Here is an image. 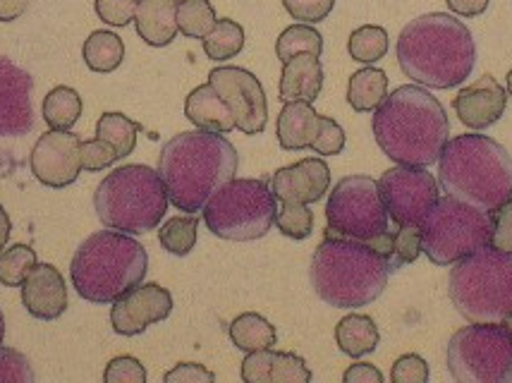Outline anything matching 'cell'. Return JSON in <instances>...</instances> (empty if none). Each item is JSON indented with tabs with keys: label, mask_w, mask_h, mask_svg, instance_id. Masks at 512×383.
Returning a JSON list of instances; mask_svg holds the SVG:
<instances>
[{
	"label": "cell",
	"mask_w": 512,
	"mask_h": 383,
	"mask_svg": "<svg viewBox=\"0 0 512 383\" xmlns=\"http://www.w3.org/2000/svg\"><path fill=\"white\" fill-rule=\"evenodd\" d=\"M376 144L398 166H431L450 139L441 101L422 84H402L388 94L371 120Z\"/></svg>",
	"instance_id": "1"
},
{
	"label": "cell",
	"mask_w": 512,
	"mask_h": 383,
	"mask_svg": "<svg viewBox=\"0 0 512 383\" xmlns=\"http://www.w3.org/2000/svg\"><path fill=\"white\" fill-rule=\"evenodd\" d=\"M395 53L405 77L429 89L460 87L477 65L472 32L446 12H431L407 24Z\"/></svg>",
	"instance_id": "2"
},
{
	"label": "cell",
	"mask_w": 512,
	"mask_h": 383,
	"mask_svg": "<svg viewBox=\"0 0 512 383\" xmlns=\"http://www.w3.org/2000/svg\"><path fill=\"white\" fill-rule=\"evenodd\" d=\"M240 168L237 149L218 132H180L158 156V175L168 190L170 204L185 214H199L206 202Z\"/></svg>",
	"instance_id": "3"
},
{
	"label": "cell",
	"mask_w": 512,
	"mask_h": 383,
	"mask_svg": "<svg viewBox=\"0 0 512 383\" xmlns=\"http://www.w3.org/2000/svg\"><path fill=\"white\" fill-rule=\"evenodd\" d=\"M309 278L316 295L338 309L367 307L386 290L390 271L369 242L335 235L326 228L323 242L314 249Z\"/></svg>",
	"instance_id": "4"
},
{
	"label": "cell",
	"mask_w": 512,
	"mask_h": 383,
	"mask_svg": "<svg viewBox=\"0 0 512 383\" xmlns=\"http://www.w3.org/2000/svg\"><path fill=\"white\" fill-rule=\"evenodd\" d=\"M438 185L450 197L493 211L512 197V156L486 135L453 137L438 156Z\"/></svg>",
	"instance_id": "5"
},
{
	"label": "cell",
	"mask_w": 512,
	"mask_h": 383,
	"mask_svg": "<svg viewBox=\"0 0 512 383\" xmlns=\"http://www.w3.org/2000/svg\"><path fill=\"white\" fill-rule=\"evenodd\" d=\"M149 271V254L142 242L120 230H101L79 245L70 264V278L77 295L94 305H113Z\"/></svg>",
	"instance_id": "6"
},
{
	"label": "cell",
	"mask_w": 512,
	"mask_h": 383,
	"mask_svg": "<svg viewBox=\"0 0 512 383\" xmlns=\"http://www.w3.org/2000/svg\"><path fill=\"white\" fill-rule=\"evenodd\" d=\"M168 204V190L158 170L142 163L115 168L94 194V209L103 226L127 235L151 233L166 216Z\"/></svg>",
	"instance_id": "7"
},
{
	"label": "cell",
	"mask_w": 512,
	"mask_h": 383,
	"mask_svg": "<svg viewBox=\"0 0 512 383\" xmlns=\"http://www.w3.org/2000/svg\"><path fill=\"white\" fill-rule=\"evenodd\" d=\"M448 295L469 324H503L512 309V254L484 245L460 259L450 269Z\"/></svg>",
	"instance_id": "8"
},
{
	"label": "cell",
	"mask_w": 512,
	"mask_h": 383,
	"mask_svg": "<svg viewBox=\"0 0 512 383\" xmlns=\"http://www.w3.org/2000/svg\"><path fill=\"white\" fill-rule=\"evenodd\" d=\"M278 199L266 180L233 178L206 202V228L221 240L252 242L264 237L276 223Z\"/></svg>",
	"instance_id": "9"
},
{
	"label": "cell",
	"mask_w": 512,
	"mask_h": 383,
	"mask_svg": "<svg viewBox=\"0 0 512 383\" xmlns=\"http://www.w3.org/2000/svg\"><path fill=\"white\" fill-rule=\"evenodd\" d=\"M422 252L436 266H453L489 245L491 214L446 194L422 223Z\"/></svg>",
	"instance_id": "10"
},
{
	"label": "cell",
	"mask_w": 512,
	"mask_h": 383,
	"mask_svg": "<svg viewBox=\"0 0 512 383\" xmlns=\"http://www.w3.org/2000/svg\"><path fill=\"white\" fill-rule=\"evenodd\" d=\"M448 372L457 383H503L512 369V331L505 324H469L448 343Z\"/></svg>",
	"instance_id": "11"
},
{
	"label": "cell",
	"mask_w": 512,
	"mask_h": 383,
	"mask_svg": "<svg viewBox=\"0 0 512 383\" xmlns=\"http://www.w3.org/2000/svg\"><path fill=\"white\" fill-rule=\"evenodd\" d=\"M326 223L331 233L364 242L388 230L379 182L369 175H347L340 180L328 194Z\"/></svg>",
	"instance_id": "12"
},
{
	"label": "cell",
	"mask_w": 512,
	"mask_h": 383,
	"mask_svg": "<svg viewBox=\"0 0 512 383\" xmlns=\"http://www.w3.org/2000/svg\"><path fill=\"white\" fill-rule=\"evenodd\" d=\"M379 194L395 226L422 228L438 199L441 185L424 166H398L379 178Z\"/></svg>",
	"instance_id": "13"
},
{
	"label": "cell",
	"mask_w": 512,
	"mask_h": 383,
	"mask_svg": "<svg viewBox=\"0 0 512 383\" xmlns=\"http://www.w3.org/2000/svg\"><path fill=\"white\" fill-rule=\"evenodd\" d=\"M209 84L216 89L235 120V130L242 135H261L268 123V101L259 77L245 68H216L211 70Z\"/></svg>",
	"instance_id": "14"
},
{
	"label": "cell",
	"mask_w": 512,
	"mask_h": 383,
	"mask_svg": "<svg viewBox=\"0 0 512 383\" xmlns=\"http://www.w3.org/2000/svg\"><path fill=\"white\" fill-rule=\"evenodd\" d=\"M32 173L41 185L63 190L82 173V139L70 130H48L32 149Z\"/></svg>",
	"instance_id": "15"
},
{
	"label": "cell",
	"mask_w": 512,
	"mask_h": 383,
	"mask_svg": "<svg viewBox=\"0 0 512 383\" xmlns=\"http://www.w3.org/2000/svg\"><path fill=\"white\" fill-rule=\"evenodd\" d=\"M173 312V295L158 283H139L113 302L111 324L120 336H139L146 328L166 321Z\"/></svg>",
	"instance_id": "16"
},
{
	"label": "cell",
	"mask_w": 512,
	"mask_h": 383,
	"mask_svg": "<svg viewBox=\"0 0 512 383\" xmlns=\"http://www.w3.org/2000/svg\"><path fill=\"white\" fill-rule=\"evenodd\" d=\"M34 79L0 56V137H22L34 127Z\"/></svg>",
	"instance_id": "17"
},
{
	"label": "cell",
	"mask_w": 512,
	"mask_h": 383,
	"mask_svg": "<svg viewBox=\"0 0 512 383\" xmlns=\"http://www.w3.org/2000/svg\"><path fill=\"white\" fill-rule=\"evenodd\" d=\"M331 187V168L319 156L302 158L273 173L271 190L280 204H316Z\"/></svg>",
	"instance_id": "18"
},
{
	"label": "cell",
	"mask_w": 512,
	"mask_h": 383,
	"mask_svg": "<svg viewBox=\"0 0 512 383\" xmlns=\"http://www.w3.org/2000/svg\"><path fill=\"white\" fill-rule=\"evenodd\" d=\"M508 106V91L491 75L479 77L472 87H465L455 96L453 108L460 123L469 130H486L503 118Z\"/></svg>",
	"instance_id": "19"
},
{
	"label": "cell",
	"mask_w": 512,
	"mask_h": 383,
	"mask_svg": "<svg viewBox=\"0 0 512 383\" xmlns=\"http://www.w3.org/2000/svg\"><path fill=\"white\" fill-rule=\"evenodd\" d=\"M22 305L34 319L53 321L67 309V285L53 264H36L22 283Z\"/></svg>",
	"instance_id": "20"
},
{
	"label": "cell",
	"mask_w": 512,
	"mask_h": 383,
	"mask_svg": "<svg viewBox=\"0 0 512 383\" xmlns=\"http://www.w3.org/2000/svg\"><path fill=\"white\" fill-rule=\"evenodd\" d=\"M242 381L247 383H309L312 372L295 352L256 350L247 352L242 362Z\"/></svg>",
	"instance_id": "21"
},
{
	"label": "cell",
	"mask_w": 512,
	"mask_h": 383,
	"mask_svg": "<svg viewBox=\"0 0 512 383\" xmlns=\"http://www.w3.org/2000/svg\"><path fill=\"white\" fill-rule=\"evenodd\" d=\"M178 5L180 0H139L137 12H134L139 39L156 48L173 44L180 32Z\"/></svg>",
	"instance_id": "22"
},
{
	"label": "cell",
	"mask_w": 512,
	"mask_h": 383,
	"mask_svg": "<svg viewBox=\"0 0 512 383\" xmlns=\"http://www.w3.org/2000/svg\"><path fill=\"white\" fill-rule=\"evenodd\" d=\"M323 89V65L312 53H300L283 63V75H280V99L288 101H307L314 103Z\"/></svg>",
	"instance_id": "23"
},
{
	"label": "cell",
	"mask_w": 512,
	"mask_h": 383,
	"mask_svg": "<svg viewBox=\"0 0 512 383\" xmlns=\"http://www.w3.org/2000/svg\"><path fill=\"white\" fill-rule=\"evenodd\" d=\"M321 115L307 101H288L278 115L276 135L280 149L304 151L312 149V142L319 132Z\"/></svg>",
	"instance_id": "24"
},
{
	"label": "cell",
	"mask_w": 512,
	"mask_h": 383,
	"mask_svg": "<svg viewBox=\"0 0 512 383\" xmlns=\"http://www.w3.org/2000/svg\"><path fill=\"white\" fill-rule=\"evenodd\" d=\"M185 118L197 127V130L218 132V135H228L235 130V120L230 108L225 106L221 96L209 82L201 84L187 96L185 101Z\"/></svg>",
	"instance_id": "25"
},
{
	"label": "cell",
	"mask_w": 512,
	"mask_h": 383,
	"mask_svg": "<svg viewBox=\"0 0 512 383\" xmlns=\"http://www.w3.org/2000/svg\"><path fill=\"white\" fill-rule=\"evenodd\" d=\"M367 242L381 254L390 273L412 264L422 254V230L419 228L398 226V230H383L381 235L371 237Z\"/></svg>",
	"instance_id": "26"
},
{
	"label": "cell",
	"mask_w": 512,
	"mask_h": 383,
	"mask_svg": "<svg viewBox=\"0 0 512 383\" xmlns=\"http://www.w3.org/2000/svg\"><path fill=\"white\" fill-rule=\"evenodd\" d=\"M335 343H338L340 352H345L347 357L359 360V357L369 355V352L379 348V326L367 314H347L335 326Z\"/></svg>",
	"instance_id": "27"
},
{
	"label": "cell",
	"mask_w": 512,
	"mask_h": 383,
	"mask_svg": "<svg viewBox=\"0 0 512 383\" xmlns=\"http://www.w3.org/2000/svg\"><path fill=\"white\" fill-rule=\"evenodd\" d=\"M388 96V75L379 68L357 70L347 82V103L357 113H374Z\"/></svg>",
	"instance_id": "28"
},
{
	"label": "cell",
	"mask_w": 512,
	"mask_h": 383,
	"mask_svg": "<svg viewBox=\"0 0 512 383\" xmlns=\"http://www.w3.org/2000/svg\"><path fill=\"white\" fill-rule=\"evenodd\" d=\"M230 340L237 350L242 352H256V350H268L276 345L278 333L276 326L266 319V316L256 312L240 314L228 328Z\"/></svg>",
	"instance_id": "29"
},
{
	"label": "cell",
	"mask_w": 512,
	"mask_h": 383,
	"mask_svg": "<svg viewBox=\"0 0 512 383\" xmlns=\"http://www.w3.org/2000/svg\"><path fill=\"white\" fill-rule=\"evenodd\" d=\"M82 56L91 72L108 75V72H115L120 68V63H123L125 44L115 32L101 29V32H94L84 41Z\"/></svg>",
	"instance_id": "30"
},
{
	"label": "cell",
	"mask_w": 512,
	"mask_h": 383,
	"mask_svg": "<svg viewBox=\"0 0 512 383\" xmlns=\"http://www.w3.org/2000/svg\"><path fill=\"white\" fill-rule=\"evenodd\" d=\"M41 113H44L46 125L51 130H72L77 120L82 118V96L72 87L60 84L46 94Z\"/></svg>",
	"instance_id": "31"
},
{
	"label": "cell",
	"mask_w": 512,
	"mask_h": 383,
	"mask_svg": "<svg viewBox=\"0 0 512 383\" xmlns=\"http://www.w3.org/2000/svg\"><path fill=\"white\" fill-rule=\"evenodd\" d=\"M142 132V125L134 123L123 113H103L96 123V137L108 142L115 149L118 158H127L137 147V135Z\"/></svg>",
	"instance_id": "32"
},
{
	"label": "cell",
	"mask_w": 512,
	"mask_h": 383,
	"mask_svg": "<svg viewBox=\"0 0 512 383\" xmlns=\"http://www.w3.org/2000/svg\"><path fill=\"white\" fill-rule=\"evenodd\" d=\"M201 44H204V53L209 56V60L223 63V60H230L242 53V48H245V29H242V24L225 17V20L216 22V27L201 39Z\"/></svg>",
	"instance_id": "33"
},
{
	"label": "cell",
	"mask_w": 512,
	"mask_h": 383,
	"mask_svg": "<svg viewBox=\"0 0 512 383\" xmlns=\"http://www.w3.org/2000/svg\"><path fill=\"white\" fill-rule=\"evenodd\" d=\"M388 46V32L379 27V24H364V27L355 29V32L350 34V41H347L350 58L364 65H374L379 63L381 58H386Z\"/></svg>",
	"instance_id": "34"
},
{
	"label": "cell",
	"mask_w": 512,
	"mask_h": 383,
	"mask_svg": "<svg viewBox=\"0 0 512 383\" xmlns=\"http://www.w3.org/2000/svg\"><path fill=\"white\" fill-rule=\"evenodd\" d=\"M300 53H312L316 58H321L323 53V36L304 22L292 24L276 41V56L280 63H288L290 58L300 56Z\"/></svg>",
	"instance_id": "35"
},
{
	"label": "cell",
	"mask_w": 512,
	"mask_h": 383,
	"mask_svg": "<svg viewBox=\"0 0 512 383\" xmlns=\"http://www.w3.org/2000/svg\"><path fill=\"white\" fill-rule=\"evenodd\" d=\"M197 230L199 221L194 214L175 216L163 223V228L158 230V242H161V247L166 252L175 254V257H187L194 245H197Z\"/></svg>",
	"instance_id": "36"
},
{
	"label": "cell",
	"mask_w": 512,
	"mask_h": 383,
	"mask_svg": "<svg viewBox=\"0 0 512 383\" xmlns=\"http://www.w3.org/2000/svg\"><path fill=\"white\" fill-rule=\"evenodd\" d=\"M36 264H39V259L29 245L17 242V245L3 249L0 252V283L5 288H22V283L27 281Z\"/></svg>",
	"instance_id": "37"
},
{
	"label": "cell",
	"mask_w": 512,
	"mask_h": 383,
	"mask_svg": "<svg viewBox=\"0 0 512 383\" xmlns=\"http://www.w3.org/2000/svg\"><path fill=\"white\" fill-rule=\"evenodd\" d=\"M218 17L209 0H180L178 29L187 39H204L216 27Z\"/></svg>",
	"instance_id": "38"
},
{
	"label": "cell",
	"mask_w": 512,
	"mask_h": 383,
	"mask_svg": "<svg viewBox=\"0 0 512 383\" xmlns=\"http://www.w3.org/2000/svg\"><path fill=\"white\" fill-rule=\"evenodd\" d=\"M276 226L290 240H307L314 230V211L309 204H283L276 211Z\"/></svg>",
	"instance_id": "39"
},
{
	"label": "cell",
	"mask_w": 512,
	"mask_h": 383,
	"mask_svg": "<svg viewBox=\"0 0 512 383\" xmlns=\"http://www.w3.org/2000/svg\"><path fill=\"white\" fill-rule=\"evenodd\" d=\"M491 214V233L489 245L498 252L512 254V197L508 202L489 211Z\"/></svg>",
	"instance_id": "40"
},
{
	"label": "cell",
	"mask_w": 512,
	"mask_h": 383,
	"mask_svg": "<svg viewBox=\"0 0 512 383\" xmlns=\"http://www.w3.org/2000/svg\"><path fill=\"white\" fill-rule=\"evenodd\" d=\"M345 149V130L328 115H321L319 132H316L312 151L319 156H338Z\"/></svg>",
	"instance_id": "41"
},
{
	"label": "cell",
	"mask_w": 512,
	"mask_h": 383,
	"mask_svg": "<svg viewBox=\"0 0 512 383\" xmlns=\"http://www.w3.org/2000/svg\"><path fill=\"white\" fill-rule=\"evenodd\" d=\"M34 383L32 364L22 352L0 345V383Z\"/></svg>",
	"instance_id": "42"
},
{
	"label": "cell",
	"mask_w": 512,
	"mask_h": 383,
	"mask_svg": "<svg viewBox=\"0 0 512 383\" xmlns=\"http://www.w3.org/2000/svg\"><path fill=\"white\" fill-rule=\"evenodd\" d=\"M106 383H146L144 364L132 355H120L108 362L106 372H103Z\"/></svg>",
	"instance_id": "43"
},
{
	"label": "cell",
	"mask_w": 512,
	"mask_h": 383,
	"mask_svg": "<svg viewBox=\"0 0 512 383\" xmlns=\"http://www.w3.org/2000/svg\"><path fill=\"white\" fill-rule=\"evenodd\" d=\"M115 161H118V154L103 139L94 137L82 142V168L89 170V173H101V170L111 168Z\"/></svg>",
	"instance_id": "44"
},
{
	"label": "cell",
	"mask_w": 512,
	"mask_h": 383,
	"mask_svg": "<svg viewBox=\"0 0 512 383\" xmlns=\"http://www.w3.org/2000/svg\"><path fill=\"white\" fill-rule=\"evenodd\" d=\"M283 8L290 12L292 20L316 24L331 15L335 8V0H283Z\"/></svg>",
	"instance_id": "45"
},
{
	"label": "cell",
	"mask_w": 512,
	"mask_h": 383,
	"mask_svg": "<svg viewBox=\"0 0 512 383\" xmlns=\"http://www.w3.org/2000/svg\"><path fill=\"white\" fill-rule=\"evenodd\" d=\"M139 0H94V10L101 22L111 27H127L134 20Z\"/></svg>",
	"instance_id": "46"
},
{
	"label": "cell",
	"mask_w": 512,
	"mask_h": 383,
	"mask_svg": "<svg viewBox=\"0 0 512 383\" xmlns=\"http://www.w3.org/2000/svg\"><path fill=\"white\" fill-rule=\"evenodd\" d=\"M390 379L393 383H426L429 381V364L422 355H402L395 360L390 369Z\"/></svg>",
	"instance_id": "47"
},
{
	"label": "cell",
	"mask_w": 512,
	"mask_h": 383,
	"mask_svg": "<svg viewBox=\"0 0 512 383\" xmlns=\"http://www.w3.org/2000/svg\"><path fill=\"white\" fill-rule=\"evenodd\" d=\"M163 381H166V383H213V381H216V374L209 372L204 364L180 362L178 367L166 372Z\"/></svg>",
	"instance_id": "48"
},
{
	"label": "cell",
	"mask_w": 512,
	"mask_h": 383,
	"mask_svg": "<svg viewBox=\"0 0 512 383\" xmlns=\"http://www.w3.org/2000/svg\"><path fill=\"white\" fill-rule=\"evenodd\" d=\"M345 383H383V374L379 367L369 362H357L343 374Z\"/></svg>",
	"instance_id": "49"
},
{
	"label": "cell",
	"mask_w": 512,
	"mask_h": 383,
	"mask_svg": "<svg viewBox=\"0 0 512 383\" xmlns=\"http://www.w3.org/2000/svg\"><path fill=\"white\" fill-rule=\"evenodd\" d=\"M446 3H448V8L453 10V15H460V17H467V20H472V17L484 15V12L489 10L491 0H446Z\"/></svg>",
	"instance_id": "50"
},
{
	"label": "cell",
	"mask_w": 512,
	"mask_h": 383,
	"mask_svg": "<svg viewBox=\"0 0 512 383\" xmlns=\"http://www.w3.org/2000/svg\"><path fill=\"white\" fill-rule=\"evenodd\" d=\"M29 0H0V22H15L27 12Z\"/></svg>",
	"instance_id": "51"
},
{
	"label": "cell",
	"mask_w": 512,
	"mask_h": 383,
	"mask_svg": "<svg viewBox=\"0 0 512 383\" xmlns=\"http://www.w3.org/2000/svg\"><path fill=\"white\" fill-rule=\"evenodd\" d=\"M10 233H12V223H10V216H8V211H5V206L0 204V252H3L5 245H8V240H10Z\"/></svg>",
	"instance_id": "52"
},
{
	"label": "cell",
	"mask_w": 512,
	"mask_h": 383,
	"mask_svg": "<svg viewBox=\"0 0 512 383\" xmlns=\"http://www.w3.org/2000/svg\"><path fill=\"white\" fill-rule=\"evenodd\" d=\"M3 338H5V316L0 312V345H3Z\"/></svg>",
	"instance_id": "53"
},
{
	"label": "cell",
	"mask_w": 512,
	"mask_h": 383,
	"mask_svg": "<svg viewBox=\"0 0 512 383\" xmlns=\"http://www.w3.org/2000/svg\"><path fill=\"white\" fill-rule=\"evenodd\" d=\"M505 82H508V96L512 99V70L508 72V79H505Z\"/></svg>",
	"instance_id": "54"
},
{
	"label": "cell",
	"mask_w": 512,
	"mask_h": 383,
	"mask_svg": "<svg viewBox=\"0 0 512 383\" xmlns=\"http://www.w3.org/2000/svg\"><path fill=\"white\" fill-rule=\"evenodd\" d=\"M503 324H505V326H508V328H510V331H512V309H510V314H508V316H505V321H503Z\"/></svg>",
	"instance_id": "55"
},
{
	"label": "cell",
	"mask_w": 512,
	"mask_h": 383,
	"mask_svg": "<svg viewBox=\"0 0 512 383\" xmlns=\"http://www.w3.org/2000/svg\"><path fill=\"white\" fill-rule=\"evenodd\" d=\"M508 381H510V383H512V369H510V376H508Z\"/></svg>",
	"instance_id": "56"
}]
</instances>
